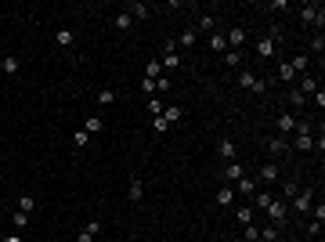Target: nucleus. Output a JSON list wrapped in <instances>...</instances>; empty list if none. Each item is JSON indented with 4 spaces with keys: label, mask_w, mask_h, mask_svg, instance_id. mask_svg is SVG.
<instances>
[{
    "label": "nucleus",
    "mask_w": 325,
    "mask_h": 242,
    "mask_svg": "<svg viewBox=\"0 0 325 242\" xmlns=\"http://www.w3.org/2000/svg\"><path fill=\"white\" fill-rule=\"evenodd\" d=\"M239 87H242V90H253V94H264V90H268V80H257L253 69H239Z\"/></svg>",
    "instance_id": "f257e3e1"
},
{
    "label": "nucleus",
    "mask_w": 325,
    "mask_h": 242,
    "mask_svg": "<svg viewBox=\"0 0 325 242\" xmlns=\"http://www.w3.org/2000/svg\"><path fill=\"white\" fill-rule=\"evenodd\" d=\"M300 22L322 29V22H325V7H322V4H304V7H300Z\"/></svg>",
    "instance_id": "f03ea898"
},
{
    "label": "nucleus",
    "mask_w": 325,
    "mask_h": 242,
    "mask_svg": "<svg viewBox=\"0 0 325 242\" xmlns=\"http://www.w3.org/2000/svg\"><path fill=\"white\" fill-rule=\"evenodd\" d=\"M264 214L271 217V224H275V228H282V224H286V217H289V203H286V199H275V203L264 210Z\"/></svg>",
    "instance_id": "7ed1b4c3"
},
{
    "label": "nucleus",
    "mask_w": 325,
    "mask_h": 242,
    "mask_svg": "<svg viewBox=\"0 0 325 242\" xmlns=\"http://www.w3.org/2000/svg\"><path fill=\"white\" fill-rule=\"evenodd\" d=\"M311 206H315V188H300L293 195V210L297 214H311Z\"/></svg>",
    "instance_id": "20e7f679"
},
{
    "label": "nucleus",
    "mask_w": 325,
    "mask_h": 242,
    "mask_svg": "<svg viewBox=\"0 0 325 242\" xmlns=\"http://www.w3.org/2000/svg\"><path fill=\"white\" fill-rule=\"evenodd\" d=\"M297 123H300V116H293V112H278V119H275V130L282 134V138H289V134L297 130Z\"/></svg>",
    "instance_id": "39448f33"
},
{
    "label": "nucleus",
    "mask_w": 325,
    "mask_h": 242,
    "mask_svg": "<svg viewBox=\"0 0 325 242\" xmlns=\"http://www.w3.org/2000/svg\"><path fill=\"white\" fill-rule=\"evenodd\" d=\"M275 51H278V36H275V33H271V36H264V40L257 43V58H260V62L275 58Z\"/></svg>",
    "instance_id": "423d86ee"
},
{
    "label": "nucleus",
    "mask_w": 325,
    "mask_h": 242,
    "mask_svg": "<svg viewBox=\"0 0 325 242\" xmlns=\"http://www.w3.org/2000/svg\"><path fill=\"white\" fill-rule=\"evenodd\" d=\"M159 65H163V72H166V69H181V54H177V47H174V40L166 43V51H163V58H159Z\"/></svg>",
    "instance_id": "0eeeda50"
},
{
    "label": "nucleus",
    "mask_w": 325,
    "mask_h": 242,
    "mask_svg": "<svg viewBox=\"0 0 325 242\" xmlns=\"http://www.w3.org/2000/svg\"><path fill=\"white\" fill-rule=\"evenodd\" d=\"M271 203H275V195H271L268 188H257V192L250 195V206H253V210H260V214H264V210H268Z\"/></svg>",
    "instance_id": "6e6552de"
},
{
    "label": "nucleus",
    "mask_w": 325,
    "mask_h": 242,
    "mask_svg": "<svg viewBox=\"0 0 325 242\" xmlns=\"http://www.w3.org/2000/svg\"><path fill=\"white\" fill-rule=\"evenodd\" d=\"M318 87H322V80L315 76V72H304V76H300V87H297V90H300L304 98H311V94H315Z\"/></svg>",
    "instance_id": "1a4fd4ad"
},
{
    "label": "nucleus",
    "mask_w": 325,
    "mask_h": 242,
    "mask_svg": "<svg viewBox=\"0 0 325 242\" xmlns=\"http://www.w3.org/2000/svg\"><path fill=\"white\" fill-rule=\"evenodd\" d=\"M278 177H282V170H278V163H264V166H260V181H257V185H275Z\"/></svg>",
    "instance_id": "9d476101"
},
{
    "label": "nucleus",
    "mask_w": 325,
    "mask_h": 242,
    "mask_svg": "<svg viewBox=\"0 0 325 242\" xmlns=\"http://www.w3.org/2000/svg\"><path fill=\"white\" fill-rule=\"evenodd\" d=\"M246 177V166L239 163V159H231L228 166H224V181H228V185H235V181H242Z\"/></svg>",
    "instance_id": "9b49d317"
},
{
    "label": "nucleus",
    "mask_w": 325,
    "mask_h": 242,
    "mask_svg": "<svg viewBox=\"0 0 325 242\" xmlns=\"http://www.w3.org/2000/svg\"><path fill=\"white\" fill-rule=\"evenodd\" d=\"M224 40H228V47H231V51H239L242 43H246V29H242V25H235L231 33H224Z\"/></svg>",
    "instance_id": "f8f14e48"
},
{
    "label": "nucleus",
    "mask_w": 325,
    "mask_h": 242,
    "mask_svg": "<svg viewBox=\"0 0 325 242\" xmlns=\"http://www.w3.org/2000/svg\"><path fill=\"white\" fill-rule=\"evenodd\" d=\"M289 148H297V152H315V138H311V134H297Z\"/></svg>",
    "instance_id": "ddd939ff"
},
{
    "label": "nucleus",
    "mask_w": 325,
    "mask_h": 242,
    "mask_svg": "<svg viewBox=\"0 0 325 242\" xmlns=\"http://www.w3.org/2000/svg\"><path fill=\"white\" fill-rule=\"evenodd\" d=\"M231 188H235V195H246V199H250V195L257 192V181H253V177H242V181H235Z\"/></svg>",
    "instance_id": "4468645a"
},
{
    "label": "nucleus",
    "mask_w": 325,
    "mask_h": 242,
    "mask_svg": "<svg viewBox=\"0 0 325 242\" xmlns=\"http://www.w3.org/2000/svg\"><path fill=\"white\" fill-rule=\"evenodd\" d=\"M206 43H210V51H217V54H224V51H228V40H224V33H217V29L206 36Z\"/></svg>",
    "instance_id": "2eb2a0df"
},
{
    "label": "nucleus",
    "mask_w": 325,
    "mask_h": 242,
    "mask_svg": "<svg viewBox=\"0 0 325 242\" xmlns=\"http://www.w3.org/2000/svg\"><path fill=\"white\" fill-rule=\"evenodd\" d=\"M217 152H221V159H235V141H231V138H221V141H217Z\"/></svg>",
    "instance_id": "dca6fc26"
},
{
    "label": "nucleus",
    "mask_w": 325,
    "mask_h": 242,
    "mask_svg": "<svg viewBox=\"0 0 325 242\" xmlns=\"http://www.w3.org/2000/svg\"><path fill=\"white\" fill-rule=\"evenodd\" d=\"M0 72H4V76H14V72H18V58L4 54V58H0Z\"/></svg>",
    "instance_id": "f3484780"
},
{
    "label": "nucleus",
    "mask_w": 325,
    "mask_h": 242,
    "mask_svg": "<svg viewBox=\"0 0 325 242\" xmlns=\"http://www.w3.org/2000/svg\"><path fill=\"white\" fill-rule=\"evenodd\" d=\"M127 195H130V203H141V199H145V185H141V177H134V181H130Z\"/></svg>",
    "instance_id": "a211bd4d"
},
{
    "label": "nucleus",
    "mask_w": 325,
    "mask_h": 242,
    "mask_svg": "<svg viewBox=\"0 0 325 242\" xmlns=\"http://www.w3.org/2000/svg\"><path fill=\"white\" fill-rule=\"evenodd\" d=\"M235 203V188L224 185V188H217V206H231Z\"/></svg>",
    "instance_id": "6ab92c4d"
},
{
    "label": "nucleus",
    "mask_w": 325,
    "mask_h": 242,
    "mask_svg": "<svg viewBox=\"0 0 325 242\" xmlns=\"http://www.w3.org/2000/svg\"><path fill=\"white\" fill-rule=\"evenodd\" d=\"M192 29H195V33H213V29H217V18H213V14H203Z\"/></svg>",
    "instance_id": "aec40b11"
},
{
    "label": "nucleus",
    "mask_w": 325,
    "mask_h": 242,
    "mask_svg": "<svg viewBox=\"0 0 325 242\" xmlns=\"http://www.w3.org/2000/svg\"><path fill=\"white\" fill-rule=\"evenodd\" d=\"M289 65H293V72H297V76H304V72H307V65H311V54H297Z\"/></svg>",
    "instance_id": "412c9836"
},
{
    "label": "nucleus",
    "mask_w": 325,
    "mask_h": 242,
    "mask_svg": "<svg viewBox=\"0 0 325 242\" xmlns=\"http://www.w3.org/2000/svg\"><path fill=\"white\" fill-rule=\"evenodd\" d=\"M181 116H184V109H181V105H166V109H163V119H166L170 127H174V123H177Z\"/></svg>",
    "instance_id": "4be33fe9"
},
{
    "label": "nucleus",
    "mask_w": 325,
    "mask_h": 242,
    "mask_svg": "<svg viewBox=\"0 0 325 242\" xmlns=\"http://www.w3.org/2000/svg\"><path fill=\"white\" fill-rule=\"evenodd\" d=\"M275 80L293 83V80H297V72H293V65H289V62H282V65H278V72H275Z\"/></svg>",
    "instance_id": "5701e85b"
},
{
    "label": "nucleus",
    "mask_w": 325,
    "mask_h": 242,
    "mask_svg": "<svg viewBox=\"0 0 325 242\" xmlns=\"http://www.w3.org/2000/svg\"><path fill=\"white\" fill-rule=\"evenodd\" d=\"M253 214H257L253 206H239V210H235V221H239L242 228H246V224H253Z\"/></svg>",
    "instance_id": "b1692460"
},
{
    "label": "nucleus",
    "mask_w": 325,
    "mask_h": 242,
    "mask_svg": "<svg viewBox=\"0 0 325 242\" xmlns=\"http://www.w3.org/2000/svg\"><path fill=\"white\" fill-rule=\"evenodd\" d=\"M224 65H228V69H242V51H231V47H228V51H224Z\"/></svg>",
    "instance_id": "393cba45"
},
{
    "label": "nucleus",
    "mask_w": 325,
    "mask_h": 242,
    "mask_svg": "<svg viewBox=\"0 0 325 242\" xmlns=\"http://www.w3.org/2000/svg\"><path fill=\"white\" fill-rule=\"evenodd\" d=\"M94 101H98V105H105V109H108V105H116V90H108V87H101Z\"/></svg>",
    "instance_id": "a878e982"
},
{
    "label": "nucleus",
    "mask_w": 325,
    "mask_h": 242,
    "mask_svg": "<svg viewBox=\"0 0 325 242\" xmlns=\"http://www.w3.org/2000/svg\"><path fill=\"white\" fill-rule=\"evenodd\" d=\"M83 130H87V134H98V130H105V119H101V116H87Z\"/></svg>",
    "instance_id": "bb28decb"
},
{
    "label": "nucleus",
    "mask_w": 325,
    "mask_h": 242,
    "mask_svg": "<svg viewBox=\"0 0 325 242\" xmlns=\"http://www.w3.org/2000/svg\"><path fill=\"white\" fill-rule=\"evenodd\" d=\"M58 47H72V43H76V36H72V29H58Z\"/></svg>",
    "instance_id": "cd10ccee"
},
{
    "label": "nucleus",
    "mask_w": 325,
    "mask_h": 242,
    "mask_svg": "<svg viewBox=\"0 0 325 242\" xmlns=\"http://www.w3.org/2000/svg\"><path fill=\"white\" fill-rule=\"evenodd\" d=\"M130 25H134V18H130V11H119V14H116V29H119V33H127Z\"/></svg>",
    "instance_id": "c85d7f7f"
},
{
    "label": "nucleus",
    "mask_w": 325,
    "mask_h": 242,
    "mask_svg": "<svg viewBox=\"0 0 325 242\" xmlns=\"http://www.w3.org/2000/svg\"><path fill=\"white\" fill-rule=\"evenodd\" d=\"M195 40H199V33H195V29H184V33L177 36V43H181V47H195Z\"/></svg>",
    "instance_id": "c756f323"
},
{
    "label": "nucleus",
    "mask_w": 325,
    "mask_h": 242,
    "mask_svg": "<svg viewBox=\"0 0 325 242\" xmlns=\"http://www.w3.org/2000/svg\"><path fill=\"white\" fill-rule=\"evenodd\" d=\"M268 152H289V138H271L268 141Z\"/></svg>",
    "instance_id": "7c9ffc66"
},
{
    "label": "nucleus",
    "mask_w": 325,
    "mask_h": 242,
    "mask_svg": "<svg viewBox=\"0 0 325 242\" xmlns=\"http://www.w3.org/2000/svg\"><path fill=\"white\" fill-rule=\"evenodd\" d=\"M148 14H152V7H148V4H130V18H141V22H145Z\"/></svg>",
    "instance_id": "2f4dec72"
},
{
    "label": "nucleus",
    "mask_w": 325,
    "mask_h": 242,
    "mask_svg": "<svg viewBox=\"0 0 325 242\" xmlns=\"http://www.w3.org/2000/svg\"><path fill=\"white\" fill-rule=\"evenodd\" d=\"M18 210H22V214H33V210H36V199H33V195H18Z\"/></svg>",
    "instance_id": "473e14b6"
},
{
    "label": "nucleus",
    "mask_w": 325,
    "mask_h": 242,
    "mask_svg": "<svg viewBox=\"0 0 325 242\" xmlns=\"http://www.w3.org/2000/svg\"><path fill=\"white\" fill-rule=\"evenodd\" d=\"M242 239H246V242H260V228H257V224H246V228H242Z\"/></svg>",
    "instance_id": "72a5a7b5"
},
{
    "label": "nucleus",
    "mask_w": 325,
    "mask_h": 242,
    "mask_svg": "<svg viewBox=\"0 0 325 242\" xmlns=\"http://www.w3.org/2000/svg\"><path fill=\"white\" fill-rule=\"evenodd\" d=\"M304 101H307V98L300 94V90H297V87H289V105H293V109H304Z\"/></svg>",
    "instance_id": "f704fd0d"
},
{
    "label": "nucleus",
    "mask_w": 325,
    "mask_h": 242,
    "mask_svg": "<svg viewBox=\"0 0 325 242\" xmlns=\"http://www.w3.org/2000/svg\"><path fill=\"white\" fill-rule=\"evenodd\" d=\"M145 76H148V80H159V76H163V65H159V62H148V65H145Z\"/></svg>",
    "instance_id": "c9c22d12"
},
{
    "label": "nucleus",
    "mask_w": 325,
    "mask_h": 242,
    "mask_svg": "<svg viewBox=\"0 0 325 242\" xmlns=\"http://www.w3.org/2000/svg\"><path fill=\"white\" fill-rule=\"evenodd\" d=\"M11 224H14V232H25V224H29V214H22V210H18V214L11 217Z\"/></svg>",
    "instance_id": "e433bc0d"
},
{
    "label": "nucleus",
    "mask_w": 325,
    "mask_h": 242,
    "mask_svg": "<svg viewBox=\"0 0 325 242\" xmlns=\"http://www.w3.org/2000/svg\"><path fill=\"white\" fill-rule=\"evenodd\" d=\"M278 239V228L275 224H268V228H260V242H275Z\"/></svg>",
    "instance_id": "4c0bfd02"
},
{
    "label": "nucleus",
    "mask_w": 325,
    "mask_h": 242,
    "mask_svg": "<svg viewBox=\"0 0 325 242\" xmlns=\"http://www.w3.org/2000/svg\"><path fill=\"white\" fill-rule=\"evenodd\" d=\"M152 130H156V134H166V130H170V123H166L163 116H156V119H152Z\"/></svg>",
    "instance_id": "58836bf2"
},
{
    "label": "nucleus",
    "mask_w": 325,
    "mask_h": 242,
    "mask_svg": "<svg viewBox=\"0 0 325 242\" xmlns=\"http://www.w3.org/2000/svg\"><path fill=\"white\" fill-rule=\"evenodd\" d=\"M163 109H166V105H163L159 98H152V101H148V112H152V116H163Z\"/></svg>",
    "instance_id": "ea45409f"
},
{
    "label": "nucleus",
    "mask_w": 325,
    "mask_h": 242,
    "mask_svg": "<svg viewBox=\"0 0 325 242\" xmlns=\"http://www.w3.org/2000/svg\"><path fill=\"white\" fill-rule=\"evenodd\" d=\"M87 138H90L87 130H76V134H72V145H76V148H83V145H87Z\"/></svg>",
    "instance_id": "a19ab883"
},
{
    "label": "nucleus",
    "mask_w": 325,
    "mask_h": 242,
    "mask_svg": "<svg viewBox=\"0 0 325 242\" xmlns=\"http://www.w3.org/2000/svg\"><path fill=\"white\" fill-rule=\"evenodd\" d=\"M83 232H87V235H98V232H101V221H98V217H94V221H87V228H83Z\"/></svg>",
    "instance_id": "79ce46f5"
},
{
    "label": "nucleus",
    "mask_w": 325,
    "mask_h": 242,
    "mask_svg": "<svg viewBox=\"0 0 325 242\" xmlns=\"http://www.w3.org/2000/svg\"><path fill=\"white\" fill-rule=\"evenodd\" d=\"M307 235L318 239V235H322V221H311V224H307Z\"/></svg>",
    "instance_id": "37998d69"
},
{
    "label": "nucleus",
    "mask_w": 325,
    "mask_h": 242,
    "mask_svg": "<svg viewBox=\"0 0 325 242\" xmlns=\"http://www.w3.org/2000/svg\"><path fill=\"white\" fill-rule=\"evenodd\" d=\"M322 51H325V40L315 36V40H311V54H322Z\"/></svg>",
    "instance_id": "c03bdc74"
},
{
    "label": "nucleus",
    "mask_w": 325,
    "mask_h": 242,
    "mask_svg": "<svg viewBox=\"0 0 325 242\" xmlns=\"http://www.w3.org/2000/svg\"><path fill=\"white\" fill-rule=\"evenodd\" d=\"M311 214H315V221H322V224H325V203H318V206H311Z\"/></svg>",
    "instance_id": "a18cd8bd"
},
{
    "label": "nucleus",
    "mask_w": 325,
    "mask_h": 242,
    "mask_svg": "<svg viewBox=\"0 0 325 242\" xmlns=\"http://www.w3.org/2000/svg\"><path fill=\"white\" fill-rule=\"evenodd\" d=\"M141 90H145V94H156V80L145 76V80H141Z\"/></svg>",
    "instance_id": "49530a36"
},
{
    "label": "nucleus",
    "mask_w": 325,
    "mask_h": 242,
    "mask_svg": "<svg viewBox=\"0 0 325 242\" xmlns=\"http://www.w3.org/2000/svg\"><path fill=\"white\" fill-rule=\"evenodd\" d=\"M0 242H22V235H18V232H11V235H4V239H0Z\"/></svg>",
    "instance_id": "de8ad7c7"
},
{
    "label": "nucleus",
    "mask_w": 325,
    "mask_h": 242,
    "mask_svg": "<svg viewBox=\"0 0 325 242\" xmlns=\"http://www.w3.org/2000/svg\"><path fill=\"white\" fill-rule=\"evenodd\" d=\"M76 242H94V235H87V232H80V235H76Z\"/></svg>",
    "instance_id": "09e8293b"
}]
</instances>
